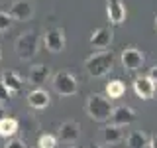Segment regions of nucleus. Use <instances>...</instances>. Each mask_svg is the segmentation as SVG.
<instances>
[{
  "instance_id": "f257e3e1",
  "label": "nucleus",
  "mask_w": 157,
  "mask_h": 148,
  "mask_svg": "<svg viewBox=\"0 0 157 148\" xmlns=\"http://www.w3.org/2000/svg\"><path fill=\"white\" fill-rule=\"evenodd\" d=\"M85 67H86V73L90 77H94V79L104 77L112 71V67H114V53L108 51V49L92 53L90 57H86Z\"/></svg>"
},
{
  "instance_id": "f03ea898",
  "label": "nucleus",
  "mask_w": 157,
  "mask_h": 148,
  "mask_svg": "<svg viewBox=\"0 0 157 148\" xmlns=\"http://www.w3.org/2000/svg\"><path fill=\"white\" fill-rule=\"evenodd\" d=\"M112 111H114V107H112V99L108 95H98V93H94V95L88 97L86 113H88V117H90L92 121H96V122L110 121Z\"/></svg>"
},
{
  "instance_id": "7ed1b4c3",
  "label": "nucleus",
  "mask_w": 157,
  "mask_h": 148,
  "mask_svg": "<svg viewBox=\"0 0 157 148\" xmlns=\"http://www.w3.org/2000/svg\"><path fill=\"white\" fill-rule=\"evenodd\" d=\"M37 46H39L37 34L36 32H24L16 39V56L22 61H28V59H32L37 53Z\"/></svg>"
},
{
  "instance_id": "20e7f679",
  "label": "nucleus",
  "mask_w": 157,
  "mask_h": 148,
  "mask_svg": "<svg viewBox=\"0 0 157 148\" xmlns=\"http://www.w3.org/2000/svg\"><path fill=\"white\" fill-rule=\"evenodd\" d=\"M53 89L61 97H73L78 93V83L73 73L69 71H59L53 75Z\"/></svg>"
},
{
  "instance_id": "39448f33",
  "label": "nucleus",
  "mask_w": 157,
  "mask_h": 148,
  "mask_svg": "<svg viewBox=\"0 0 157 148\" xmlns=\"http://www.w3.org/2000/svg\"><path fill=\"white\" fill-rule=\"evenodd\" d=\"M120 61L124 65V69H128V71H137V69L144 67L145 57L137 47H126L120 56Z\"/></svg>"
},
{
  "instance_id": "423d86ee",
  "label": "nucleus",
  "mask_w": 157,
  "mask_h": 148,
  "mask_svg": "<svg viewBox=\"0 0 157 148\" xmlns=\"http://www.w3.org/2000/svg\"><path fill=\"white\" fill-rule=\"evenodd\" d=\"M43 43H45V49L51 53H61L65 49V32L59 28L47 30L43 34Z\"/></svg>"
},
{
  "instance_id": "0eeeda50",
  "label": "nucleus",
  "mask_w": 157,
  "mask_h": 148,
  "mask_svg": "<svg viewBox=\"0 0 157 148\" xmlns=\"http://www.w3.org/2000/svg\"><path fill=\"white\" fill-rule=\"evenodd\" d=\"M136 121V111L128 105H120V107H114L110 115V122L112 125H118V126H128Z\"/></svg>"
},
{
  "instance_id": "6e6552de",
  "label": "nucleus",
  "mask_w": 157,
  "mask_h": 148,
  "mask_svg": "<svg viewBox=\"0 0 157 148\" xmlns=\"http://www.w3.org/2000/svg\"><path fill=\"white\" fill-rule=\"evenodd\" d=\"M10 14H12V18L18 20V22H28V20H32V16H33V4L29 2V0H16V2H12V6H10Z\"/></svg>"
},
{
  "instance_id": "1a4fd4ad",
  "label": "nucleus",
  "mask_w": 157,
  "mask_h": 148,
  "mask_svg": "<svg viewBox=\"0 0 157 148\" xmlns=\"http://www.w3.org/2000/svg\"><path fill=\"white\" fill-rule=\"evenodd\" d=\"M134 93L144 101H149L155 95V83L149 79V75H141L134 81Z\"/></svg>"
},
{
  "instance_id": "9d476101",
  "label": "nucleus",
  "mask_w": 157,
  "mask_h": 148,
  "mask_svg": "<svg viewBox=\"0 0 157 148\" xmlns=\"http://www.w3.org/2000/svg\"><path fill=\"white\" fill-rule=\"evenodd\" d=\"M81 136V126L75 121H65L59 126V140L67 142V144H75Z\"/></svg>"
},
{
  "instance_id": "9b49d317",
  "label": "nucleus",
  "mask_w": 157,
  "mask_h": 148,
  "mask_svg": "<svg viewBox=\"0 0 157 148\" xmlns=\"http://www.w3.org/2000/svg\"><path fill=\"white\" fill-rule=\"evenodd\" d=\"M106 16L112 24H122L126 20V6L122 0H106Z\"/></svg>"
},
{
  "instance_id": "f8f14e48",
  "label": "nucleus",
  "mask_w": 157,
  "mask_h": 148,
  "mask_svg": "<svg viewBox=\"0 0 157 148\" xmlns=\"http://www.w3.org/2000/svg\"><path fill=\"white\" fill-rule=\"evenodd\" d=\"M112 43V30L110 28H96L90 36V46L94 49H108Z\"/></svg>"
},
{
  "instance_id": "ddd939ff",
  "label": "nucleus",
  "mask_w": 157,
  "mask_h": 148,
  "mask_svg": "<svg viewBox=\"0 0 157 148\" xmlns=\"http://www.w3.org/2000/svg\"><path fill=\"white\" fill-rule=\"evenodd\" d=\"M49 101H51L49 93L45 91V89H41V87L33 89V91L28 95L29 107H32V109H37V111H43V109H47V107H49Z\"/></svg>"
},
{
  "instance_id": "4468645a",
  "label": "nucleus",
  "mask_w": 157,
  "mask_h": 148,
  "mask_svg": "<svg viewBox=\"0 0 157 148\" xmlns=\"http://www.w3.org/2000/svg\"><path fill=\"white\" fill-rule=\"evenodd\" d=\"M47 79H49V67H47V65H41V63H37V65H32V67H29L28 81L32 83V85L41 87L43 83L47 81Z\"/></svg>"
},
{
  "instance_id": "2eb2a0df",
  "label": "nucleus",
  "mask_w": 157,
  "mask_h": 148,
  "mask_svg": "<svg viewBox=\"0 0 157 148\" xmlns=\"http://www.w3.org/2000/svg\"><path fill=\"white\" fill-rule=\"evenodd\" d=\"M124 126H118V125H108L104 128V132H102V138H104L106 144H118V142L124 140V130H122Z\"/></svg>"
},
{
  "instance_id": "dca6fc26",
  "label": "nucleus",
  "mask_w": 157,
  "mask_h": 148,
  "mask_svg": "<svg viewBox=\"0 0 157 148\" xmlns=\"http://www.w3.org/2000/svg\"><path fill=\"white\" fill-rule=\"evenodd\" d=\"M2 85L10 93H20L22 91V77L16 71H4L2 73Z\"/></svg>"
},
{
  "instance_id": "f3484780",
  "label": "nucleus",
  "mask_w": 157,
  "mask_h": 148,
  "mask_svg": "<svg viewBox=\"0 0 157 148\" xmlns=\"http://www.w3.org/2000/svg\"><path fill=\"white\" fill-rule=\"evenodd\" d=\"M126 144H128V148H147L149 146V138H147L144 130H134L128 134Z\"/></svg>"
},
{
  "instance_id": "a211bd4d",
  "label": "nucleus",
  "mask_w": 157,
  "mask_h": 148,
  "mask_svg": "<svg viewBox=\"0 0 157 148\" xmlns=\"http://www.w3.org/2000/svg\"><path fill=\"white\" fill-rule=\"evenodd\" d=\"M16 132H18V121L16 118H10V117L0 118V136L2 138H12Z\"/></svg>"
},
{
  "instance_id": "6ab92c4d",
  "label": "nucleus",
  "mask_w": 157,
  "mask_h": 148,
  "mask_svg": "<svg viewBox=\"0 0 157 148\" xmlns=\"http://www.w3.org/2000/svg\"><path fill=\"white\" fill-rule=\"evenodd\" d=\"M124 93H126L124 81H120V79H112V81L106 83V95L110 99H120Z\"/></svg>"
},
{
  "instance_id": "aec40b11",
  "label": "nucleus",
  "mask_w": 157,
  "mask_h": 148,
  "mask_svg": "<svg viewBox=\"0 0 157 148\" xmlns=\"http://www.w3.org/2000/svg\"><path fill=\"white\" fill-rule=\"evenodd\" d=\"M12 24H14L12 14H10V12H2V10H0V34L8 32V30L12 28Z\"/></svg>"
},
{
  "instance_id": "412c9836",
  "label": "nucleus",
  "mask_w": 157,
  "mask_h": 148,
  "mask_svg": "<svg viewBox=\"0 0 157 148\" xmlns=\"http://www.w3.org/2000/svg\"><path fill=\"white\" fill-rule=\"evenodd\" d=\"M57 146V138L53 134H41L37 140V148H55Z\"/></svg>"
},
{
  "instance_id": "4be33fe9",
  "label": "nucleus",
  "mask_w": 157,
  "mask_h": 148,
  "mask_svg": "<svg viewBox=\"0 0 157 148\" xmlns=\"http://www.w3.org/2000/svg\"><path fill=\"white\" fill-rule=\"evenodd\" d=\"M4 148H26V142L20 140V138H10Z\"/></svg>"
},
{
  "instance_id": "5701e85b",
  "label": "nucleus",
  "mask_w": 157,
  "mask_h": 148,
  "mask_svg": "<svg viewBox=\"0 0 157 148\" xmlns=\"http://www.w3.org/2000/svg\"><path fill=\"white\" fill-rule=\"evenodd\" d=\"M10 95H12V93H10L8 89L0 83V105H2V103H6V101H10Z\"/></svg>"
},
{
  "instance_id": "b1692460",
  "label": "nucleus",
  "mask_w": 157,
  "mask_h": 148,
  "mask_svg": "<svg viewBox=\"0 0 157 148\" xmlns=\"http://www.w3.org/2000/svg\"><path fill=\"white\" fill-rule=\"evenodd\" d=\"M147 75H149V79H151V81H153L155 85H157V65H153V67H151Z\"/></svg>"
},
{
  "instance_id": "393cba45",
  "label": "nucleus",
  "mask_w": 157,
  "mask_h": 148,
  "mask_svg": "<svg viewBox=\"0 0 157 148\" xmlns=\"http://www.w3.org/2000/svg\"><path fill=\"white\" fill-rule=\"evenodd\" d=\"M147 148H157V134H153L149 138V146H147Z\"/></svg>"
},
{
  "instance_id": "a878e982",
  "label": "nucleus",
  "mask_w": 157,
  "mask_h": 148,
  "mask_svg": "<svg viewBox=\"0 0 157 148\" xmlns=\"http://www.w3.org/2000/svg\"><path fill=\"white\" fill-rule=\"evenodd\" d=\"M0 118H4V107L0 105Z\"/></svg>"
},
{
  "instance_id": "bb28decb",
  "label": "nucleus",
  "mask_w": 157,
  "mask_h": 148,
  "mask_svg": "<svg viewBox=\"0 0 157 148\" xmlns=\"http://www.w3.org/2000/svg\"><path fill=\"white\" fill-rule=\"evenodd\" d=\"M90 148H102V146H98V144H92V146H90Z\"/></svg>"
},
{
  "instance_id": "cd10ccee",
  "label": "nucleus",
  "mask_w": 157,
  "mask_h": 148,
  "mask_svg": "<svg viewBox=\"0 0 157 148\" xmlns=\"http://www.w3.org/2000/svg\"><path fill=\"white\" fill-rule=\"evenodd\" d=\"M155 30H157V14H155Z\"/></svg>"
},
{
  "instance_id": "c85d7f7f",
  "label": "nucleus",
  "mask_w": 157,
  "mask_h": 148,
  "mask_svg": "<svg viewBox=\"0 0 157 148\" xmlns=\"http://www.w3.org/2000/svg\"><path fill=\"white\" fill-rule=\"evenodd\" d=\"M0 59H2V51H0Z\"/></svg>"
},
{
  "instance_id": "c756f323",
  "label": "nucleus",
  "mask_w": 157,
  "mask_h": 148,
  "mask_svg": "<svg viewBox=\"0 0 157 148\" xmlns=\"http://www.w3.org/2000/svg\"><path fill=\"white\" fill-rule=\"evenodd\" d=\"M71 148H77V146H71Z\"/></svg>"
}]
</instances>
